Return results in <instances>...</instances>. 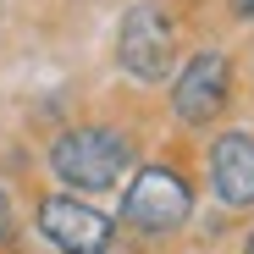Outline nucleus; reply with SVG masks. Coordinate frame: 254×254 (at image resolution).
I'll list each match as a JSON object with an SVG mask.
<instances>
[{"instance_id":"obj_3","label":"nucleus","mask_w":254,"mask_h":254,"mask_svg":"<svg viewBox=\"0 0 254 254\" xmlns=\"http://www.w3.org/2000/svg\"><path fill=\"white\" fill-rule=\"evenodd\" d=\"M116 56H122V66L133 72V77L160 83L166 72H172V56H177V39H172V22H166V11L149 6V0H138V6L122 17Z\"/></svg>"},{"instance_id":"obj_7","label":"nucleus","mask_w":254,"mask_h":254,"mask_svg":"<svg viewBox=\"0 0 254 254\" xmlns=\"http://www.w3.org/2000/svg\"><path fill=\"white\" fill-rule=\"evenodd\" d=\"M6 238H11V199L0 193V243H6Z\"/></svg>"},{"instance_id":"obj_9","label":"nucleus","mask_w":254,"mask_h":254,"mask_svg":"<svg viewBox=\"0 0 254 254\" xmlns=\"http://www.w3.org/2000/svg\"><path fill=\"white\" fill-rule=\"evenodd\" d=\"M249 254H254V238H249Z\"/></svg>"},{"instance_id":"obj_4","label":"nucleus","mask_w":254,"mask_h":254,"mask_svg":"<svg viewBox=\"0 0 254 254\" xmlns=\"http://www.w3.org/2000/svg\"><path fill=\"white\" fill-rule=\"evenodd\" d=\"M227 89H232L227 56H221V50H199V56L183 66V77H177L172 105H177V116H183L188 127H210V122L221 116V105H227Z\"/></svg>"},{"instance_id":"obj_1","label":"nucleus","mask_w":254,"mask_h":254,"mask_svg":"<svg viewBox=\"0 0 254 254\" xmlns=\"http://www.w3.org/2000/svg\"><path fill=\"white\" fill-rule=\"evenodd\" d=\"M127 160H133V149H127V138L116 133V127H72V133H61L50 144L56 177L66 188H83V193L111 188L127 172Z\"/></svg>"},{"instance_id":"obj_8","label":"nucleus","mask_w":254,"mask_h":254,"mask_svg":"<svg viewBox=\"0 0 254 254\" xmlns=\"http://www.w3.org/2000/svg\"><path fill=\"white\" fill-rule=\"evenodd\" d=\"M232 11H238L243 22H254V0H232Z\"/></svg>"},{"instance_id":"obj_5","label":"nucleus","mask_w":254,"mask_h":254,"mask_svg":"<svg viewBox=\"0 0 254 254\" xmlns=\"http://www.w3.org/2000/svg\"><path fill=\"white\" fill-rule=\"evenodd\" d=\"M39 232H45L50 243H61L66 254H94V249L111 243V221L94 204L72 199V193H56V199L39 204Z\"/></svg>"},{"instance_id":"obj_6","label":"nucleus","mask_w":254,"mask_h":254,"mask_svg":"<svg viewBox=\"0 0 254 254\" xmlns=\"http://www.w3.org/2000/svg\"><path fill=\"white\" fill-rule=\"evenodd\" d=\"M210 172H216V193L227 204H254V138L249 133H221L210 149Z\"/></svg>"},{"instance_id":"obj_2","label":"nucleus","mask_w":254,"mask_h":254,"mask_svg":"<svg viewBox=\"0 0 254 254\" xmlns=\"http://www.w3.org/2000/svg\"><path fill=\"white\" fill-rule=\"evenodd\" d=\"M188 210H193V193L172 166H144L122 199V221L133 232H172L188 221Z\"/></svg>"}]
</instances>
